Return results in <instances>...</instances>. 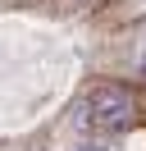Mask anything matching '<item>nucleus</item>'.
I'll return each instance as SVG.
<instances>
[{
  "label": "nucleus",
  "mask_w": 146,
  "mask_h": 151,
  "mask_svg": "<svg viewBox=\"0 0 146 151\" xmlns=\"http://www.w3.org/2000/svg\"><path fill=\"white\" fill-rule=\"evenodd\" d=\"M142 73H146V55H142Z\"/></svg>",
  "instance_id": "obj_3"
},
{
  "label": "nucleus",
  "mask_w": 146,
  "mask_h": 151,
  "mask_svg": "<svg viewBox=\"0 0 146 151\" xmlns=\"http://www.w3.org/2000/svg\"><path fill=\"white\" fill-rule=\"evenodd\" d=\"M78 151H119V142L114 137H91V142H82Z\"/></svg>",
  "instance_id": "obj_2"
},
{
  "label": "nucleus",
  "mask_w": 146,
  "mask_h": 151,
  "mask_svg": "<svg viewBox=\"0 0 146 151\" xmlns=\"http://www.w3.org/2000/svg\"><path fill=\"white\" fill-rule=\"evenodd\" d=\"M132 124V92L128 87H91L87 96H78L73 105V128H87V133H100V137H114Z\"/></svg>",
  "instance_id": "obj_1"
}]
</instances>
